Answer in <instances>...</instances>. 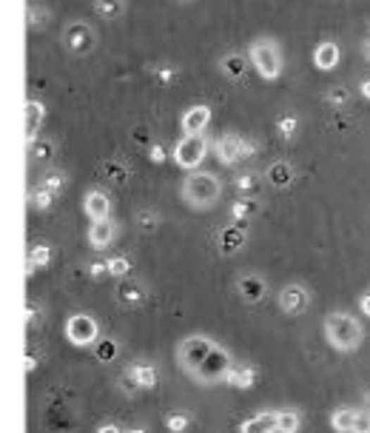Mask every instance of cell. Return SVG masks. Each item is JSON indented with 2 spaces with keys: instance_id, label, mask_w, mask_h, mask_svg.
<instances>
[{
  "instance_id": "6da1fadb",
  "label": "cell",
  "mask_w": 370,
  "mask_h": 433,
  "mask_svg": "<svg viewBox=\"0 0 370 433\" xmlns=\"http://www.w3.org/2000/svg\"><path fill=\"white\" fill-rule=\"evenodd\" d=\"M180 197L194 211H208L222 200V180L211 171H188L180 183Z\"/></svg>"
},
{
  "instance_id": "7a4b0ae2",
  "label": "cell",
  "mask_w": 370,
  "mask_h": 433,
  "mask_svg": "<svg viewBox=\"0 0 370 433\" xmlns=\"http://www.w3.org/2000/svg\"><path fill=\"white\" fill-rule=\"evenodd\" d=\"M325 339H328V345L333 350L350 353V350H356L362 345L364 328H362V322L356 317H350L345 311H333V314L325 317Z\"/></svg>"
},
{
  "instance_id": "3957f363",
  "label": "cell",
  "mask_w": 370,
  "mask_h": 433,
  "mask_svg": "<svg viewBox=\"0 0 370 433\" xmlns=\"http://www.w3.org/2000/svg\"><path fill=\"white\" fill-rule=\"evenodd\" d=\"M248 60L254 66V71L265 80V83H273L282 78L285 71V57H282V49L273 37H257L251 40L248 46Z\"/></svg>"
},
{
  "instance_id": "277c9868",
  "label": "cell",
  "mask_w": 370,
  "mask_h": 433,
  "mask_svg": "<svg viewBox=\"0 0 370 433\" xmlns=\"http://www.w3.org/2000/svg\"><path fill=\"white\" fill-rule=\"evenodd\" d=\"M208 149H211V140L205 134H183L174 146V163L185 171H194L208 157Z\"/></svg>"
},
{
  "instance_id": "5b68a950",
  "label": "cell",
  "mask_w": 370,
  "mask_h": 433,
  "mask_svg": "<svg viewBox=\"0 0 370 433\" xmlns=\"http://www.w3.org/2000/svg\"><path fill=\"white\" fill-rule=\"evenodd\" d=\"M214 348H216V345H214L208 336L191 334V336L180 339V345H177V362H180V368H183L188 377H194V374H197V368L205 362L208 353H211Z\"/></svg>"
},
{
  "instance_id": "8992f818",
  "label": "cell",
  "mask_w": 370,
  "mask_h": 433,
  "mask_svg": "<svg viewBox=\"0 0 370 433\" xmlns=\"http://www.w3.org/2000/svg\"><path fill=\"white\" fill-rule=\"evenodd\" d=\"M234 368V362H231V353L228 350H222L219 345L208 353V359L197 368V374L191 377L194 382H199V385H216V382H226L228 379V371Z\"/></svg>"
},
{
  "instance_id": "52a82bcc",
  "label": "cell",
  "mask_w": 370,
  "mask_h": 433,
  "mask_svg": "<svg viewBox=\"0 0 370 433\" xmlns=\"http://www.w3.org/2000/svg\"><path fill=\"white\" fill-rule=\"evenodd\" d=\"M63 46H66L74 57H86V54L94 51L97 35H94V29H92L86 20H71V23L63 29Z\"/></svg>"
},
{
  "instance_id": "ba28073f",
  "label": "cell",
  "mask_w": 370,
  "mask_h": 433,
  "mask_svg": "<svg viewBox=\"0 0 370 433\" xmlns=\"http://www.w3.org/2000/svg\"><path fill=\"white\" fill-rule=\"evenodd\" d=\"M66 339L78 348H89L100 339V325L92 314H71L66 319Z\"/></svg>"
},
{
  "instance_id": "9c48e42d",
  "label": "cell",
  "mask_w": 370,
  "mask_h": 433,
  "mask_svg": "<svg viewBox=\"0 0 370 433\" xmlns=\"http://www.w3.org/2000/svg\"><path fill=\"white\" fill-rule=\"evenodd\" d=\"M308 305H311V294H308V288L300 285V282H290V285H285L282 291H279V308H282L288 317L305 314Z\"/></svg>"
},
{
  "instance_id": "30bf717a",
  "label": "cell",
  "mask_w": 370,
  "mask_h": 433,
  "mask_svg": "<svg viewBox=\"0 0 370 433\" xmlns=\"http://www.w3.org/2000/svg\"><path fill=\"white\" fill-rule=\"evenodd\" d=\"M242 140L237 131H228V134H222L216 142H214V154L222 166H237L242 160Z\"/></svg>"
},
{
  "instance_id": "8fae6325",
  "label": "cell",
  "mask_w": 370,
  "mask_h": 433,
  "mask_svg": "<svg viewBox=\"0 0 370 433\" xmlns=\"http://www.w3.org/2000/svg\"><path fill=\"white\" fill-rule=\"evenodd\" d=\"M211 117H214L211 106L197 103V106H191V109H188V111L180 117V128H183V134H205V128H208Z\"/></svg>"
},
{
  "instance_id": "7c38bea8",
  "label": "cell",
  "mask_w": 370,
  "mask_h": 433,
  "mask_svg": "<svg viewBox=\"0 0 370 433\" xmlns=\"http://www.w3.org/2000/svg\"><path fill=\"white\" fill-rule=\"evenodd\" d=\"M83 211H86V216L94 223V220H109V214H111V200H109V194L106 191H100V188H92L86 197H83Z\"/></svg>"
},
{
  "instance_id": "4fadbf2b",
  "label": "cell",
  "mask_w": 370,
  "mask_h": 433,
  "mask_svg": "<svg viewBox=\"0 0 370 433\" xmlns=\"http://www.w3.org/2000/svg\"><path fill=\"white\" fill-rule=\"evenodd\" d=\"M216 245H219V254H226V257L237 254V251L245 245V226L234 223V226L219 228V234H216Z\"/></svg>"
},
{
  "instance_id": "5bb4252c",
  "label": "cell",
  "mask_w": 370,
  "mask_h": 433,
  "mask_svg": "<svg viewBox=\"0 0 370 433\" xmlns=\"http://www.w3.org/2000/svg\"><path fill=\"white\" fill-rule=\"evenodd\" d=\"M114 234H117V226L111 223V216L109 220H94L92 226H89V245L94 248V251H106L111 243H114Z\"/></svg>"
},
{
  "instance_id": "9a60e30c",
  "label": "cell",
  "mask_w": 370,
  "mask_h": 433,
  "mask_svg": "<svg viewBox=\"0 0 370 433\" xmlns=\"http://www.w3.org/2000/svg\"><path fill=\"white\" fill-rule=\"evenodd\" d=\"M248 66H251L248 54L242 57L240 51H231V54H226V57L219 60V71H222V78H226V80H231V83H240V80L245 78Z\"/></svg>"
},
{
  "instance_id": "2e32d148",
  "label": "cell",
  "mask_w": 370,
  "mask_h": 433,
  "mask_svg": "<svg viewBox=\"0 0 370 433\" xmlns=\"http://www.w3.org/2000/svg\"><path fill=\"white\" fill-rule=\"evenodd\" d=\"M123 377H128L131 382H137V388L140 391H148V388H154L157 385V368L152 365V362H131L128 368H125V374Z\"/></svg>"
},
{
  "instance_id": "e0dca14e",
  "label": "cell",
  "mask_w": 370,
  "mask_h": 433,
  "mask_svg": "<svg viewBox=\"0 0 370 433\" xmlns=\"http://www.w3.org/2000/svg\"><path fill=\"white\" fill-rule=\"evenodd\" d=\"M145 300H148V294H145V285H142V282L128 279V282H120V285H117V303H120V305H125V308H140Z\"/></svg>"
},
{
  "instance_id": "ac0fdd59",
  "label": "cell",
  "mask_w": 370,
  "mask_h": 433,
  "mask_svg": "<svg viewBox=\"0 0 370 433\" xmlns=\"http://www.w3.org/2000/svg\"><path fill=\"white\" fill-rule=\"evenodd\" d=\"M23 117H26V140L29 142H35L37 140V131H40V126H43V120H46V106L40 103V100H26V106H23Z\"/></svg>"
},
{
  "instance_id": "d6986e66",
  "label": "cell",
  "mask_w": 370,
  "mask_h": 433,
  "mask_svg": "<svg viewBox=\"0 0 370 433\" xmlns=\"http://www.w3.org/2000/svg\"><path fill=\"white\" fill-rule=\"evenodd\" d=\"M265 180L273 185V188H288L293 180H296V169H293V163H288V160H276V163H271L268 169H265Z\"/></svg>"
},
{
  "instance_id": "ffe728a7",
  "label": "cell",
  "mask_w": 370,
  "mask_h": 433,
  "mask_svg": "<svg viewBox=\"0 0 370 433\" xmlns=\"http://www.w3.org/2000/svg\"><path fill=\"white\" fill-rule=\"evenodd\" d=\"M339 57H342V51H339V46H336L333 40H322V43L314 49V66H316L319 71H333V68L339 66Z\"/></svg>"
},
{
  "instance_id": "44dd1931",
  "label": "cell",
  "mask_w": 370,
  "mask_h": 433,
  "mask_svg": "<svg viewBox=\"0 0 370 433\" xmlns=\"http://www.w3.org/2000/svg\"><path fill=\"white\" fill-rule=\"evenodd\" d=\"M279 410H259L242 422V433H276Z\"/></svg>"
},
{
  "instance_id": "7402d4cb",
  "label": "cell",
  "mask_w": 370,
  "mask_h": 433,
  "mask_svg": "<svg viewBox=\"0 0 370 433\" xmlns=\"http://www.w3.org/2000/svg\"><path fill=\"white\" fill-rule=\"evenodd\" d=\"M268 294V285H265V279L259 276V274H245V276H240V297L245 300V303H259L262 297Z\"/></svg>"
},
{
  "instance_id": "603a6c76",
  "label": "cell",
  "mask_w": 370,
  "mask_h": 433,
  "mask_svg": "<svg viewBox=\"0 0 370 433\" xmlns=\"http://www.w3.org/2000/svg\"><path fill=\"white\" fill-rule=\"evenodd\" d=\"M234 185L240 191V197H259L262 185H265V177L259 171H242L234 177Z\"/></svg>"
},
{
  "instance_id": "cb8c5ba5",
  "label": "cell",
  "mask_w": 370,
  "mask_h": 433,
  "mask_svg": "<svg viewBox=\"0 0 370 433\" xmlns=\"http://www.w3.org/2000/svg\"><path fill=\"white\" fill-rule=\"evenodd\" d=\"M262 208L259 197H240L234 205H231V216H234V223H248L251 216H257Z\"/></svg>"
},
{
  "instance_id": "d4e9b609",
  "label": "cell",
  "mask_w": 370,
  "mask_h": 433,
  "mask_svg": "<svg viewBox=\"0 0 370 433\" xmlns=\"http://www.w3.org/2000/svg\"><path fill=\"white\" fill-rule=\"evenodd\" d=\"M226 382L234 385V388L248 391V388L257 382V368H254V365H234V368L228 371V379H226Z\"/></svg>"
},
{
  "instance_id": "484cf974",
  "label": "cell",
  "mask_w": 370,
  "mask_h": 433,
  "mask_svg": "<svg viewBox=\"0 0 370 433\" xmlns=\"http://www.w3.org/2000/svg\"><path fill=\"white\" fill-rule=\"evenodd\" d=\"M331 427L336 433H353V427H356V410L353 408H336L331 413Z\"/></svg>"
},
{
  "instance_id": "4316f807",
  "label": "cell",
  "mask_w": 370,
  "mask_h": 433,
  "mask_svg": "<svg viewBox=\"0 0 370 433\" xmlns=\"http://www.w3.org/2000/svg\"><path fill=\"white\" fill-rule=\"evenodd\" d=\"M94 12L103 20H120L125 15V0H94Z\"/></svg>"
},
{
  "instance_id": "83f0119b",
  "label": "cell",
  "mask_w": 370,
  "mask_h": 433,
  "mask_svg": "<svg viewBox=\"0 0 370 433\" xmlns=\"http://www.w3.org/2000/svg\"><path fill=\"white\" fill-rule=\"evenodd\" d=\"M100 171H103V177H106L109 183H114V185H125L128 177H131V171H128L123 163H117V160H106V163L100 166Z\"/></svg>"
},
{
  "instance_id": "f1b7e54d",
  "label": "cell",
  "mask_w": 370,
  "mask_h": 433,
  "mask_svg": "<svg viewBox=\"0 0 370 433\" xmlns=\"http://www.w3.org/2000/svg\"><path fill=\"white\" fill-rule=\"evenodd\" d=\"M66 183H68V177H66V171H60V169H49V171H43V177H40V188H46V191H51L54 197L66 188Z\"/></svg>"
},
{
  "instance_id": "f546056e",
  "label": "cell",
  "mask_w": 370,
  "mask_h": 433,
  "mask_svg": "<svg viewBox=\"0 0 370 433\" xmlns=\"http://www.w3.org/2000/svg\"><path fill=\"white\" fill-rule=\"evenodd\" d=\"M29 154H32V160H37V163H46V160H51L54 157V142L51 140H35V142H29Z\"/></svg>"
},
{
  "instance_id": "4dcf8cb0",
  "label": "cell",
  "mask_w": 370,
  "mask_h": 433,
  "mask_svg": "<svg viewBox=\"0 0 370 433\" xmlns=\"http://www.w3.org/2000/svg\"><path fill=\"white\" fill-rule=\"evenodd\" d=\"M51 254H54V248H51V245H46V243L35 245V248H32V254H29V274L35 271V265H37V268H46V265L51 262Z\"/></svg>"
},
{
  "instance_id": "1f68e13d",
  "label": "cell",
  "mask_w": 370,
  "mask_h": 433,
  "mask_svg": "<svg viewBox=\"0 0 370 433\" xmlns=\"http://www.w3.org/2000/svg\"><path fill=\"white\" fill-rule=\"evenodd\" d=\"M94 359H97V362H114V359H117V342L114 339H97L94 342Z\"/></svg>"
},
{
  "instance_id": "d6a6232c",
  "label": "cell",
  "mask_w": 370,
  "mask_h": 433,
  "mask_svg": "<svg viewBox=\"0 0 370 433\" xmlns=\"http://www.w3.org/2000/svg\"><path fill=\"white\" fill-rule=\"evenodd\" d=\"M302 425L300 413L296 410H279V422H276V433H296Z\"/></svg>"
},
{
  "instance_id": "836d02e7",
  "label": "cell",
  "mask_w": 370,
  "mask_h": 433,
  "mask_svg": "<svg viewBox=\"0 0 370 433\" xmlns=\"http://www.w3.org/2000/svg\"><path fill=\"white\" fill-rule=\"evenodd\" d=\"M54 200H57V197H54L51 191L40 188V185L29 191V202H32V208H37V211H49V208L54 205Z\"/></svg>"
},
{
  "instance_id": "e575fe53",
  "label": "cell",
  "mask_w": 370,
  "mask_h": 433,
  "mask_svg": "<svg viewBox=\"0 0 370 433\" xmlns=\"http://www.w3.org/2000/svg\"><path fill=\"white\" fill-rule=\"evenodd\" d=\"M166 427H168L171 433H185V430L191 427V416H188L185 410H171V413L166 416Z\"/></svg>"
},
{
  "instance_id": "d590c367",
  "label": "cell",
  "mask_w": 370,
  "mask_h": 433,
  "mask_svg": "<svg viewBox=\"0 0 370 433\" xmlns=\"http://www.w3.org/2000/svg\"><path fill=\"white\" fill-rule=\"evenodd\" d=\"M296 128H300V117H296V114H282L276 120V131H279L282 140H293Z\"/></svg>"
},
{
  "instance_id": "8d00e7d4",
  "label": "cell",
  "mask_w": 370,
  "mask_h": 433,
  "mask_svg": "<svg viewBox=\"0 0 370 433\" xmlns=\"http://www.w3.org/2000/svg\"><path fill=\"white\" fill-rule=\"evenodd\" d=\"M152 75H154V80H157L160 86H171V83H177L180 71H177L174 66H154V68H152Z\"/></svg>"
},
{
  "instance_id": "74e56055",
  "label": "cell",
  "mask_w": 370,
  "mask_h": 433,
  "mask_svg": "<svg viewBox=\"0 0 370 433\" xmlns=\"http://www.w3.org/2000/svg\"><path fill=\"white\" fill-rule=\"evenodd\" d=\"M49 18H51V15H49L46 6H35V4L29 6V26H32V29H46V26H49Z\"/></svg>"
},
{
  "instance_id": "f35d334b",
  "label": "cell",
  "mask_w": 370,
  "mask_h": 433,
  "mask_svg": "<svg viewBox=\"0 0 370 433\" xmlns=\"http://www.w3.org/2000/svg\"><path fill=\"white\" fill-rule=\"evenodd\" d=\"M128 274H131V260H128V257H111V260H109V276L123 279V276H128Z\"/></svg>"
},
{
  "instance_id": "ab89813d",
  "label": "cell",
  "mask_w": 370,
  "mask_h": 433,
  "mask_svg": "<svg viewBox=\"0 0 370 433\" xmlns=\"http://www.w3.org/2000/svg\"><path fill=\"white\" fill-rule=\"evenodd\" d=\"M137 226H140V231H154L157 226H160V216H157V211H140L137 214Z\"/></svg>"
},
{
  "instance_id": "60d3db41",
  "label": "cell",
  "mask_w": 370,
  "mask_h": 433,
  "mask_svg": "<svg viewBox=\"0 0 370 433\" xmlns=\"http://www.w3.org/2000/svg\"><path fill=\"white\" fill-rule=\"evenodd\" d=\"M328 103H331V106H345V103H350V89H345V86L331 89V92H328Z\"/></svg>"
},
{
  "instance_id": "b9f144b4",
  "label": "cell",
  "mask_w": 370,
  "mask_h": 433,
  "mask_svg": "<svg viewBox=\"0 0 370 433\" xmlns=\"http://www.w3.org/2000/svg\"><path fill=\"white\" fill-rule=\"evenodd\" d=\"M353 433H370V410L367 408L356 410V427H353Z\"/></svg>"
},
{
  "instance_id": "7bdbcfd3",
  "label": "cell",
  "mask_w": 370,
  "mask_h": 433,
  "mask_svg": "<svg viewBox=\"0 0 370 433\" xmlns=\"http://www.w3.org/2000/svg\"><path fill=\"white\" fill-rule=\"evenodd\" d=\"M148 157H152L154 163H166L168 160V154H166V149L160 146V142H148Z\"/></svg>"
},
{
  "instance_id": "ee69618b",
  "label": "cell",
  "mask_w": 370,
  "mask_h": 433,
  "mask_svg": "<svg viewBox=\"0 0 370 433\" xmlns=\"http://www.w3.org/2000/svg\"><path fill=\"white\" fill-rule=\"evenodd\" d=\"M106 274H109V260H106V262H92V265H89V276H92V279H103Z\"/></svg>"
},
{
  "instance_id": "f6af8a7d",
  "label": "cell",
  "mask_w": 370,
  "mask_h": 433,
  "mask_svg": "<svg viewBox=\"0 0 370 433\" xmlns=\"http://www.w3.org/2000/svg\"><path fill=\"white\" fill-rule=\"evenodd\" d=\"M359 308H362V314H364V317H370V291L359 297Z\"/></svg>"
},
{
  "instance_id": "bcb514c9",
  "label": "cell",
  "mask_w": 370,
  "mask_h": 433,
  "mask_svg": "<svg viewBox=\"0 0 370 433\" xmlns=\"http://www.w3.org/2000/svg\"><path fill=\"white\" fill-rule=\"evenodd\" d=\"M359 94H362L364 100H370V78H364V80L359 83Z\"/></svg>"
},
{
  "instance_id": "7dc6e473",
  "label": "cell",
  "mask_w": 370,
  "mask_h": 433,
  "mask_svg": "<svg viewBox=\"0 0 370 433\" xmlns=\"http://www.w3.org/2000/svg\"><path fill=\"white\" fill-rule=\"evenodd\" d=\"M97 433H123V430H120L117 425H111V422H106V425H100V427H97Z\"/></svg>"
},
{
  "instance_id": "c3c4849f",
  "label": "cell",
  "mask_w": 370,
  "mask_h": 433,
  "mask_svg": "<svg viewBox=\"0 0 370 433\" xmlns=\"http://www.w3.org/2000/svg\"><path fill=\"white\" fill-rule=\"evenodd\" d=\"M362 54L370 60V37H367V40H364V46H362Z\"/></svg>"
},
{
  "instance_id": "681fc988",
  "label": "cell",
  "mask_w": 370,
  "mask_h": 433,
  "mask_svg": "<svg viewBox=\"0 0 370 433\" xmlns=\"http://www.w3.org/2000/svg\"><path fill=\"white\" fill-rule=\"evenodd\" d=\"M125 433H145V427H131V430H125Z\"/></svg>"
},
{
  "instance_id": "f907efd6",
  "label": "cell",
  "mask_w": 370,
  "mask_h": 433,
  "mask_svg": "<svg viewBox=\"0 0 370 433\" xmlns=\"http://www.w3.org/2000/svg\"><path fill=\"white\" fill-rule=\"evenodd\" d=\"M177 4H188V0H177Z\"/></svg>"
}]
</instances>
